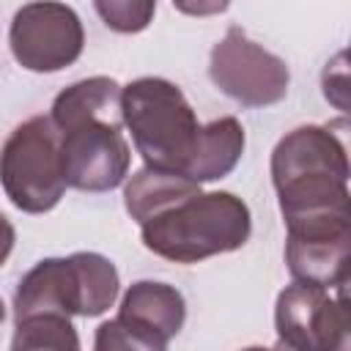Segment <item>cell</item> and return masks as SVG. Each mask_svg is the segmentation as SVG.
<instances>
[{
	"mask_svg": "<svg viewBox=\"0 0 351 351\" xmlns=\"http://www.w3.org/2000/svg\"><path fill=\"white\" fill-rule=\"evenodd\" d=\"M271 184L285 228L348 219V156L326 126H296L274 145Z\"/></svg>",
	"mask_w": 351,
	"mask_h": 351,
	"instance_id": "obj_1",
	"label": "cell"
},
{
	"mask_svg": "<svg viewBox=\"0 0 351 351\" xmlns=\"http://www.w3.org/2000/svg\"><path fill=\"white\" fill-rule=\"evenodd\" d=\"M250 208L233 192H197L140 225L145 250L173 263H197L247 244Z\"/></svg>",
	"mask_w": 351,
	"mask_h": 351,
	"instance_id": "obj_2",
	"label": "cell"
},
{
	"mask_svg": "<svg viewBox=\"0 0 351 351\" xmlns=\"http://www.w3.org/2000/svg\"><path fill=\"white\" fill-rule=\"evenodd\" d=\"M121 112L137 154L145 159V167L186 178L200 123L181 88L162 77H140L123 85Z\"/></svg>",
	"mask_w": 351,
	"mask_h": 351,
	"instance_id": "obj_3",
	"label": "cell"
},
{
	"mask_svg": "<svg viewBox=\"0 0 351 351\" xmlns=\"http://www.w3.org/2000/svg\"><path fill=\"white\" fill-rule=\"evenodd\" d=\"M118 269L99 252H74L69 258L38 261L16 285L14 315H101L118 299Z\"/></svg>",
	"mask_w": 351,
	"mask_h": 351,
	"instance_id": "obj_4",
	"label": "cell"
},
{
	"mask_svg": "<svg viewBox=\"0 0 351 351\" xmlns=\"http://www.w3.org/2000/svg\"><path fill=\"white\" fill-rule=\"evenodd\" d=\"M0 184L25 214L55 208L66 192L60 173V137L49 115L22 121L0 151Z\"/></svg>",
	"mask_w": 351,
	"mask_h": 351,
	"instance_id": "obj_5",
	"label": "cell"
},
{
	"mask_svg": "<svg viewBox=\"0 0 351 351\" xmlns=\"http://www.w3.org/2000/svg\"><path fill=\"white\" fill-rule=\"evenodd\" d=\"M211 82L241 107H271L285 99L291 85V71L282 58L263 49L241 27H228V33L214 44L208 58Z\"/></svg>",
	"mask_w": 351,
	"mask_h": 351,
	"instance_id": "obj_6",
	"label": "cell"
},
{
	"mask_svg": "<svg viewBox=\"0 0 351 351\" xmlns=\"http://www.w3.org/2000/svg\"><path fill=\"white\" fill-rule=\"evenodd\" d=\"M274 329L288 351H348L346 288L332 291L291 282L274 304Z\"/></svg>",
	"mask_w": 351,
	"mask_h": 351,
	"instance_id": "obj_7",
	"label": "cell"
},
{
	"mask_svg": "<svg viewBox=\"0 0 351 351\" xmlns=\"http://www.w3.org/2000/svg\"><path fill=\"white\" fill-rule=\"evenodd\" d=\"M8 44L22 69L49 74L82 55L85 30L66 3H25L11 19Z\"/></svg>",
	"mask_w": 351,
	"mask_h": 351,
	"instance_id": "obj_8",
	"label": "cell"
},
{
	"mask_svg": "<svg viewBox=\"0 0 351 351\" xmlns=\"http://www.w3.org/2000/svg\"><path fill=\"white\" fill-rule=\"evenodd\" d=\"M58 137L66 186L80 192H110L126 178L132 151L121 134V126L80 123L58 132Z\"/></svg>",
	"mask_w": 351,
	"mask_h": 351,
	"instance_id": "obj_9",
	"label": "cell"
},
{
	"mask_svg": "<svg viewBox=\"0 0 351 351\" xmlns=\"http://www.w3.org/2000/svg\"><path fill=\"white\" fill-rule=\"evenodd\" d=\"M351 222H324L288 228L285 263L293 282L318 288H346L348 282Z\"/></svg>",
	"mask_w": 351,
	"mask_h": 351,
	"instance_id": "obj_10",
	"label": "cell"
},
{
	"mask_svg": "<svg viewBox=\"0 0 351 351\" xmlns=\"http://www.w3.org/2000/svg\"><path fill=\"white\" fill-rule=\"evenodd\" d=\"M121 93H123V88L110 77L80 80L55 96L52 110H49V121L58 132L80 126V123L123 126Z\"/></svg>",
	"mask_w": 351,
	"mask_h": 351,
	"instance_id": "obj_11",
	"label": "cell"
},
{
	"mask_svg": "<svg viewBox=\"0 0 351 351\" xmlns=\"http://www.w3.org/2000/svg\"><path fill=\"white\" fill-rule=\"evenodd\" d=\"M118 318L156 335L159 340L170 343L186 318V302L181 296V291H176L167 282H156V280H140L134 282L118 307Z\"/></svg>",
	"mask_w": 351,
	"mask_h": 351,
	"instance_id": "obj_12",
	"label": "cell"
},
{
	"mask_svg": "<svg viewBox=\"0 0 351 351\" xmlns=\"http://www.w3.org/2000/svg\"><path fill=\"white\" fill-rule=\"evenodd\" d=\"M244 154V126L233 118H217L206 126H200L195 156L186 167V178L195 184L219 181L225 178Z\"/></svg>",
	"mask_w": 351,
	"mask_h": 351,
	"instance_id": "obj_13",
	"label": "cell"
},
{
	"mask_svg": "<svg viewBox=\"0 0 351 351\" xmlns=\"http://www.w3.org/2000/svg\"><path fill=\"white\" fill-rule=\"evenodd\" d=\"M197 192H200V184H195L178 173L143 167L129 178V184L123 189V206L137 225H145L156 214L167 211L170 206L181 203Z\"/></svg>",
	"mask_w": 351,
	"mask_h": 351,
	"instance_id": "obj_14",
	"label": "cell"
},
{
	"mask_svg": "<svg viewBox=\"0 0 351 351\" xmlns=\"http://www.w3.org/2000/svg\"><path fill=\"white\" fill-rule=\"evenodd\" d=\"M11 351H80V337L66 315H27L16 321Z\"/></svg>",
	"mask_w": 351,
	"mask_h": 351,
	"instance_id": "obj_15",
	"label": "cell"
},
{
	"mask_svg": "<svg viewBox=\"0 0 351 351\" xmlns=\"http://www.w3.org/2000/svg\"><path fill=\"white\" fill-rule=\"evenodd\" d=\"M93 351H167V343L115 315L96 329Z\"/></svg>",
	"mask_w": 351,
	"mask_h": 351,
	"instance_id": "obj_16",
	"label": "cell"
},
{
	"mask_svg": "<svg viewBox=\"0 0 351 351\" xmlns=\"http://www.w3.org/2000/svg\"><path fill=\"white\" fill-rule=\"evenodd\" d=\"M96 14L104 19L107 27L118 33H140L156 14V3H129V0H110L96 3Z\"/></svg>",
	"mask_w": 351,
	"mask_h": 351,
	"instance_id": "obj_17",
	"label": "cell"
},
{
	"mask_svg": "<svg viewBox=\"0 0 351 351\" xmlns=\"http://www.w3.org/2000/svg\"><path fill=\"white\" fill-rule=\"evenodd\" d=\"M14 241H16V230H14V225L0 214V266L8 261V255H11V250H14Z\"/></svg>",
	"mask_w": 351,
	"mask_h": 351,
	"instance_id": "obj_18",
	"label": "cell"
},
{
	"mask_svg": "<svg viewBox=\"0 0 351 351\" xmlns=\"http://www.w3.org/2000/svg\"><path fill=\"white\" fill-rule=\"evenodd\" d=\"M244 351H288L285 346H274V348H263V346H250V348H244Z\"/></svg>",
	"mask_w": 351,
	"mask_h": 351,
	"instance_id": "obj_19",
	"label": "cell"
},
{
	"mask_svg": "<svg viewBox=\"0 0 351 351\" xmlns=\"http://www.w3.org/2000/svg\"><path fill=\"white\" fill-rule=\"evenodd\" d=\"M3 318H5V304H3V299H0V324H3Z\"/></svg>",
	"mask_w": 351,
	"mask_h": 351,
	"instance_id": "obj_20",
	"label": "cell"
}]
</instances>
